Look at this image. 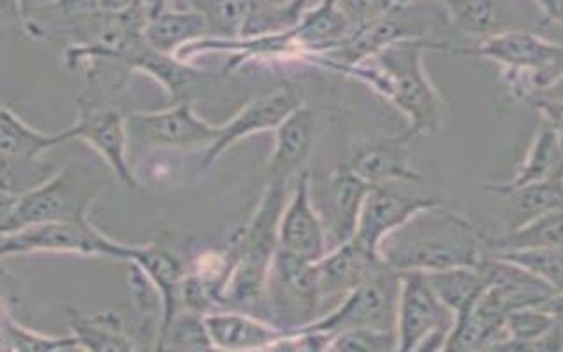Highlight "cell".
Returning <instances> with one entry per match:
<instances>
[{
	"mask_svg": "<svg viewBox=\"0 0 563 352\" xmlns=\"http://www.w3.org/2000/svg\"><path fill=\"white\" fill-rule=\"evenodd\" d=\"M400 295V272L387 264L383 272L351 290L339 304L301 330L333 334L357 328L396 330V310Z\"/></svg>",
	"mask_w": 563,
	"mask_h": 352,
	"instance_id": "ba28073f",
	"label": "cell"
},
{
	"mask_svg": "<svg viewBox=\"0 0 563 352\" xmlns=\"http://www.w3.org/2000/svg\"><path fill=\"white\" fill-rule=\"evenodd\" d=\"M157 351H208L213 349L210 337H208L205 316L190 312V310H178L169 324L164 328L158 337Z\"/></svg>",
	"mask_w": 563,
	"mask_h": 352,
	"instance_id": "f1b7e54d",
	"label": "cell"
},
{
	"mask_svg": "<svg viewBox=\"0 0 563 352\" xmlns=\"http://www.w3.org/2000/svg\"><path fill=\"white\" fill-rule=\"evenodd\" d=\"M492 255H500L504 260L519 264L521 268L532 273L533 277L544 282L553 293H563V245Z\"/></svg>",
	"mask_w": 563,
	"mask_h": 352,
	"instance_id": "4dcf8cb0",
	"label": "cell"
},
{
	"mask_svg": "<svg viewBox=\"0 0 563 352\" xmlns=\"http://www.w3.org/2000/svg\"><path fill=\"white\" fill-rule=\"evenodd\" d=\"M272 154L266 163V180H292L312 152L316 111L301 105L275 131Z\"/></svg>",
	"mask_w": 563,
	"mask_h": 352,
	"instance_id": "44dd1931",
	"label": "cell"
},
{
	"mask_svg": "<svg viewBox=\"0 0 563 352\" xmlns=\"http://www.w3.org/2000/svg\"><path fill=\"white\" fill-rule=\"evenodd\" d=\"M128 128L129 134L148 148L207 150L220 134V123L199 117L192 102H176L166 110L129 114Z\"/></svg>",
	"mask_w": 563,
	"mask_h": 352,
	"instance_id": "9c48e42d",
	"label": "cell"
},
{
	"mask_svg": "<svg viewBox=\"0 0 563 352\" xmlns=\"http://www.w3.org/2000/svg\"><path fill=\"white\" fill-rule=\"evenodd\" d=\"M129 243L102 233L88 220L46 222L2 234V257L31 254H76L125 261Z\"/></svg>",
	"mask_w": 563,
	"mask_h": 352,
	"instance_id": "8992f818",
	"label": "cell"
},
{
	"mask_svg": "<svg viewBox=\"0 0 563 352\" xmlns=\"http://www.w3.org/2000/svg\"><path fill=\"white\" fill-rule=\"evenodd\" d=\"M442 202L439 198L405 196L389 185H374L366 194L354 238L368 251L383 254L387 238L401 231L422 211L439 207Z\"/></svg>",
	"mask_w": 563,
	"mask_h": 352,
	"instance_id": "4fadbf2b",
	"label": "cell"
},
{
	"mask_svg": "<svg viewBox=\"0 0 563 352\" xmlns=\"http://www.w3.org/2000/svg\"><path fill=\"white\" fill-rule=\"evenodd\" d=\"M563 172V145L554 134L550 123L541 120V125L533 134L532 143L528 146L523 163L519 164L512 178L501 184H489L486 189L506 198L512 190L521 189L525 185L548 180L551 176Z\"/></svg>",
	"mask_w": 563,
	"mask_h": 352,
	"instance_id": "603a6c76",
	"label": "cell"
},
{
	"mask_svg": "<svg viewBox=\"0 0 563 352\" xmlns=\"http://www.w3.org/2000/svg\"><path fill=\"white\" fill-rule=\"evenodd\" d=\"M486 254L563 245V208L523 220L501 233H484Z\"/></svg>",
	"mask_w": 563,
	"mask_h": 352,
	"instance_id": "d4e9b609",
	"label": "cell"
},
{
	"mask_svg": "<svg viewBox=\"0 0 563 352\" xmlns=\"http://www.w3.org/2000/svg\"><path fill=\"white\" fill-rule=\"evenodd\" d=\"M431 287L439 298L448 305L454 317H463L474 310L477 299L488 286L479 264L475 266H454V268L427 272Z\"/></svg>",
	"mask_w": 563,
	"mask_h": 352,
	"instance_id": "484cf974",
	"label": "cell"
},
{
	"mask_svg": "<svg viewBox=\"0 0 563 352\" xmlns=\"http://www.w3.org/2000/svg\"><path fill=\"white\" fill-rule=\"evenodd\" d=\"M145 40L155 52L178 55L181 48L213 37L210 23L194 9L176 8L167 0H145Z\"/></svg>",
	"mask_w": 563,
	"mask_h": 352,
	"instance_id": "ac0fdd59",
	"label": "cell"
},
{
	"mask_svg": "<svg viewBox=\"0 0 563 352\" xmlns=\"http://www.w3.org/2000/svg\"><path fill=\"white\" fill-rule=\"evenodd\" d=\"M530 102H532L533 106L563 105V70L560 75L553 76V78L532 97V101Z\"/></svg>",
	"mask_w": 563,
	"mask_h": 352,
	"instance_id": "d6a6232c",
	"label": "cell"
},
{
	"mask_svg": "<svg viewBox=\"0 0 563 352\" xmlns=\"http://www.w3.org/2000/svg\"><path fill=\"white\" fill-rule=\"evenodd\" d=\"M106 182L108 175L99 167L75 161L25 193L2 196V234L46 222L88 220L93 199Z\"/></svg>",
	"mask_w": 563,
	"mask_h": 352,
	"instance_id": "3957f363",
	"label": "cell"
},
{
	"mask_svg": "<svg viewBox=\"0 0 563 352\" xmlns=\"http://www.w3.org/2000/svg\"><path fill=\"white\" fill-rule=\"evenodd\" d=\"M383 254H375L361 245L356 238L331 246L321 261H317V275L324 299V314L340 299L363 286L387 266Z\"/></svg>",
	"mask_w": 563,
	"mask_h": 352,
	"instance_id": "9a60e30c",
	"label": "cell"
},
{
	"mask_svg": "<svg viewBox=\"0 0 563 352\" xmlns=\"http://www.w3.org/2000/svg\"><path fill=\"white\" fill-rule=\"evenodd\" d=\"M536 108L541 113V120L550 123L563 145V105H536Z\"/></svg>",
	"mask_w": 563,
	"mask_h": 352,
	"instance_id": "836d02e7",
	"label": "cell"
},
{
	"mask_svg": "<svg viewBox=\"0 0 563 352\" xmlns=\"http://www.w3.org/2000/svg\"><path fill=\"white\" fill-rule=\"evenodd\" d=\"M73 141H81L104 161L106 166L129 189H140L136 173L129 163L128 117L81 99L78 117L70 125Z\"/></svg>",
	"mask_w": 563,
	"mask_h": 352,
	"instance_id": "8fae6325",
	"label": "cell"
},
{
	"mask_svg": "<svg viewBox=\"0 0 563 352\" xmlns=\"http://www.w3.org/2000/svg\"><path fill=\"white\" fill-rule=\"evenodd\" d=\"M70 333L75 334L81 351H136V339L129 334L122 314L102 310L84 314L75 307L66 308Z\"/></svg>",
	"mask_w": 563,
	"mask_h": 352,
	"instance_id": "cb8c5ba5",
	"label": "cell"
},
{
	"mask_svg": "<svg viewBox=\"0 0 563 352\" xmlns=\"http://www.w3.org/2000/svg\"><path fill=\"white\" fill-rule=\"evenodd\" d=\"M545 310L553 317L554 328L559 330L563 339V293H554L544 304Z\"/></svg>",
	"mask_w": 563,
	"mask_h": 352,
	"instance_id": "d590c367",
	"label": "cell"
},
{
	"mask_svg": "<svg viewBox=\"0 0 563 352\" xmlns=\"http://www.w3.org/2000/svg\"><path fill=\"white\" fill-rule=\"evenodd\" d=\"M324 314L317 263L278 246L268 282V319L284 331H298Z\"/></svg>",
	"mask_w": 563,
	"mask_h": 352,
	"instance_id": "52a82bcc",
	"label": "cell"
},
{
	"mask_svg": "<svg viewBox=\"0 0 563 352\" xmlns=\"http://www.w3.org/2000/svg\"><path fill=\"white\" fill-rule=\"evenodd\" d=\"M424 50L449 48L427 40L400 41L352 66H328L325 69L363 81L391 102L407 119V129L401 132L407 140L435 136L444 125V101L424 69Z\"/></svg>",
	"mask_w": 563,
	"mask_h": 352,
	"instance_id": "6da1fadb",
	"label": "cell"
},
{
	"mask_svg": "<svg viewBox=\"0 0 563 352\" xmlns=\"http://www.w3.org/2000/svg\"><path fill=\"white\" fill-rule=\"evenodd\" d=\"M125 263L136 264L137 268L145 273L157 289L161 301H163V326H161V333H163L164 328L178 312L181 282L187 275V266L175 252L169 251L158 240L143 243V245L129 243Z\"/></svg>",
	"mask_w": 563,
	"mask_h": 352,
	"instance_id": "7402d4cb",
	"label": "cell"
},
{
	"mask_svg": "<svg viewBox=\"0 0 563 352\" xmlns=\"http://www.w3.org/2000/svg\"><path fill=\"white\" fill-rule=\"evenodd\" d=\"M328 240L324 220L313 201L312 178L303 169L296 176L286 207L282 210L278 246L301 260L317 263L331 249Z\"/></svg>",
	"mask_w": 563,
	"mask_h": 352,
	"instance_id": "7c38bea8",
	"label": "cell"
},
{
	"mask_svg": "<svg viewBox=\"0 0 563 352\" xmlns=\"http://www.w3.org/2000/svg\"><path fill=\"white\" fill-rule=\"evenodd\" d=\"M301 105L303 102L299 101L295 88L286 85L243 106L228 122L220 123L219 138L210 148L205 150L202 167L207 169L211 164H216L240 141L261 132L275 131Z\"/></svg>",
	"mask_w": 563,
	"mask_h": 352,
	"instance_id": "5bb4252c",
	"label": "cell"
},
{
	"mask_svg": "<svg viewBox=\"0 0 563 352\" xmlns=\"http://www.w3.org/2000/svg\"><path fill=\"white\" fill-rule=\"evenodd\" d=\"M73 141L69 129L43 132L20 119L8 106L2 108L0 155L2 176L14 180H29L40 172V155Z\"/></svg>",
	"mask_w": 563,
	"mask_h": 352,
	"instance_id": "2e32d148",
	"label": "cell"
},
{
	"mask_svg": "<svg viewBox=\"0 0 563 352\" xmlns=\"http://www.w3.org/2000/svg\"><path fill=\"white\" fill-rule=\"evenodd\" d=\"M328 351L389 352L400 351V345L396 330L357 328L333 334Z\"/></svg>",
	"mask_w": 563,
	"mask_h": 352,
	"instance_id": "1f68e13d",
	"label": "cell"
},
{
	"mask_svg": "<svg viewBox=\"0 0 563 352\" xmlns=\"http://www.w3.org/2000/svg\"><path fill=\"white\" fill-rule=\"evenodd\" d=\"M506 198L515 202L521 220L532 219L545 211L562 210L563 208V172L551 176L548 180L525 185L521 189L512 190ZM518 222V224H519Z\"/></svg>",
	"mask_w": 563,
	"mask_h": 352,
	"instance_id": "f546056e",
	"label": "cell"
},
{
	"mask_svg": "<svg viewBox=\"0 0 563 352\" xmlns=\"http://www.w3.org/2000/svg\"><path fill=\"white\" fill-rule=\"evenodd\" d=\"M453 52L486 58L500 66L501 73L537 76L544 84L553 78L550 70L556 69L563 62L562 44L544 40L542 35L525 29H506L477 41L471 48H456Z\"/></svg>",
	"mask_w": 563,
	"mask_h": 352,
	"instance_id": "30bf717a",
	"label": "cell"
},
{
	"mask_svg": "<svg viewBox=\"0 0 563 352\" xmlns=\"http://www.w3.org/2000/svg\"><path fill=\"white\" fill-rule=\"evenodd\" d=\"M456 317L439 298L427 272H400L396 334L400 351H445Z\"/></svg>",
	"mask_w": 563,
	"mask_h": 352,
	"instance_id": "5b68a950",
	"label": "cell"
},
{
	"mask_svg": "<svg viewBox=\"0 0 563 352\" xmlns=\"http://www.w3.org/2000/svg\"><path fill=\"white\" fill-rule=\"evenodd\" d=\"M409 143L401 132L396 136L361 141L351 150L345 164L372 187L419 182L422 176L410 164Z\"/></svg>",
	"mask_w": 563,
	"mask_h": 352,
	"instance_id": "e0dca14e",
	"label": "cell"
},
{
	"mask_svg": "<svg viewBox=\"0 0 563 352\" xmlns=\"http://www.w3.org/2000/svg\"><path fill=\"white\" fill-rule=\"evenodd\" d=\"M404 229L409 233L407 242L398 246L395 254L384 255L398 272H437L454 266H475L486 255L483 231L466 217L449 210L445 202L422 211Z\"/></svg>",
	"mask_w": 563,
	"mask_h": 352,
	"instance_id": "277c9868",
	"label": "cell"
},
{
	"mask_svg": "<svg viewBox=\"0 0 563 352\" xmlns=\"http://www.w3.org/2000/svg\"><path fill=\"white\" fill-rule=\"evenodd\" d=\"M445 16L460 34L471 40H486L506 31L497 0H439Z\"/></svg>",
	"mask_w": 563,
	"mask_h": 352,
	"instance_id": "4316f807",
	"label": "cell"
},
{
	"mask_svg": "<svg viewBox=\"0 0 563 352\" xmlns=\"http://www.w3.org/2000/svg\"><path fill=\"white\" fill-rule=\"evenodd\" d=\"M548 23H563V0H536Z\"/></svg>",
	"mask_w": 563,
	"mask_h": 352,
	"instance_id": "e575fe53",
	"label": "cell"
},
{
	"mask_svg": "<svg viewBox=\"0 0 563 352\" xmlns=\"http://www.w3.org/2000/svg\"><path fill=\"white\" fill-rule=\"evenodd\" d=\"M369 189L372 185L361 180L345 163L340 164L325 178L324 213H321V217L328 238H333L334 245L349 242L356 237L361 210Z\"/></svg>",
	"mask_w": 563,
	"mask_h": 352,
	"instance_id": "d6986e66",
	"label": "cell"
},
{
	"mask_svg": "<svg viewBox=\"0 0 563 352\" xmlns=\"http://www.w3.org/2000/svg\"><path fill=\"white\" fill-rule=\"evenodd\" d=\"M289 193V180L268 182L251 219L229 240L225 251L231 266L220 308L268 319L269 273L278 252V224Z\"/></svg>",
	"mask_w": 563,
	"mask_h": 352,
	"instance_id": "7a4b0ae2",
	"label": "cell"
},
{
	"mask_svg": "<svg viewBox=\"0 0 563 352\" xmlns=\"http://www.w3.org/2000/svg\"><path fill=\"white\" fill-rule=\"evenodd\" d=\"M208 337L217 351H263L273 349L289 331L252 314L219 308L205 316Z\"/></svg>",
	"mask_w": 563,
	"mask_h": 352,
	"instance_id": "ffe728a7",
	"label": "cell"
},
{
	"mask_svg": "<svg viewBox=\"0 0 563 352\" xmlns=\"http://www.w3.org/2000/svg\"><path fill=\"white\" fill-rule=\"evenodd\" d=\"M0 351L2 352H49L81 351L75 334H44L26 328L18 322L8 305L2 307V324H0Z\"/></svg>",
	"mask_w": 563,
	"mask_h": 352,
	"instance_id": "83f0119b",
	"label": "cell"
}]
</instances>
